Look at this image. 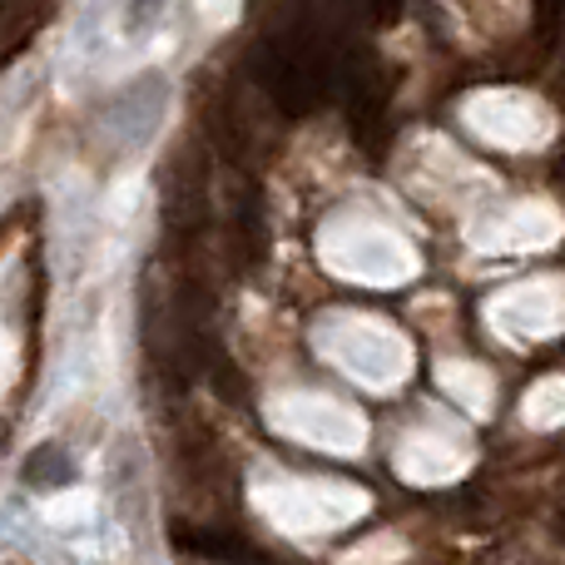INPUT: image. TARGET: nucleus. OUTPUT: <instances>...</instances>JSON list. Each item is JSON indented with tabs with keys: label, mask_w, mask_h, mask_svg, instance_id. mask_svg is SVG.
<instances>
[{
	"label": "nucleus",
	"mask_w": 565,
	"mask_h": 565,
	"mask_svg": "<svg viewBox=\"0 0 565 565\" xmlns=\"http://www.w3.org/2000/svg\"><path fill=\"white\" fill-rule=\"evenodd\" d=\"M70 477H75V467H70V457L60 447H40L25 467L30 487H55V481H70Z\"/></svg>",
	"instance_id": "1"
},
{
	"label": "nucleus",
	"mask_w": 565,
	"mask_h": 565,
	"mask_svg": "<svg viewBox=\"0 0 565 565\" xmlns=\"http://www.w3.org/2000/svg\"><path fill=\"white\" fill-rule=\"evenodd\" d=\"M129 10H135V15H149V10H159V0H129Z\"/></svg>",
	"instance_id": "2"
}]
</instances>
